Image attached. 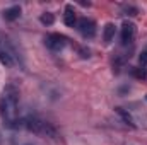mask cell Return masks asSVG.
Instances as JSON below:
<instances>
[{"mask_svg":"<svg viewBox=\"0 0 147 145\" xmlns=\"http://www.w3.org/2000/svg\"><path fill=\"white\" fill-rule=\"evenodd\" d=\"M0 118L5 128L17 130L24 126V119H19V89L14 84L5 85L0 97Z\"/></svg>","mask_w":147,"mask_h":145,"instance_id":"1","label":"cell"},{"mask_svg":"<svg viewBox=\"0 0 147 145\" xmlns=\"http://www.w3.org/2000/svg\"><path fill=\"white\" fill-rule=\"evenodd\" d=\"M24 128L29 132V133H34L38 137H50V138H57L58 133L55 130V126L38 116H29L24 119Z\"/></svg>","mask_w":147,"mask_h":145,"instance_id":"2","label":"cell"},{"mask_svg":"<svg viewBox=\"0 0 147 145\" xmlns=\"http://www.w3.org/2000/svg\"><path fill=\"white\" fill-rule=\"evenodd\" d=\"M77 29H79V33L82 36L87 38V39L96 36V22L92 19H89V17H80L77 21Z\"/></svg>","mask_w":147,"mask_h":145,"instance_id":"3","label":"cell"},{"mask_svg":"<svg viewBox=\"0 0 147 145\" xmlns=\"http://www.w3.org/2000/svg\"><path fill=\"white\" fill-rule=\"evenodd\" d=\"M135 33H137V28L134 22H128L125 21L123 26H121V31H120V39H121V44H132L134 39H135Z\"/></svg>","mask_w":147,"mask_h":145,"instance_id":"4","label":"cell"},{"mask_svg":"<svg viewBox=\"0 0 147 145\" xmlns=\"http://www.w3.org/2000/svg\"><path fill=\"white\" fill-rule=\"evenodd\" d=\"M45 43L51 51H58L67 44V38L63 34H60V33H51V34H48L45 38Z\"/></svg>","mask_w":147,"mask_h":145,"instance_id":"5","label":"cell"},{"mask_svg":"<svg viewBox=\"0 0 147 145\" xmlns=\"http://www.w3.org/2000/svg\"><path fill=\"white\" fill-rule=\"evenodd\" d=\"M63 22L69 28L77 26V12H75V9L72 5H65V9H63Z\"/></svg>","mask_w":147,"mask_h":145,"instance_id":"6","label":"cell"},{"mask_svg":"<svg viewBox=\"0 0 147 145\" xmlns=\"http://www.w3.org/2000/svg\"><path fill=\"white\" fill-rule=\"evenodd\" d=\"M115 113L123 119V123L125 125H128V126H132V128H135V123H134V118H132V114L127 111V109L123 108H115Z\"/></svg>","mask_w":147,"mask_h":145,"instance_id":"7","label":"cell"},{"mask_svg":"<svg viewBox=\"0 0 147 145\" xmlns=\"http://www.w3.org/2000/svg\"><path fill=\"white\" fill-rule=\"evenodd\" d=\"M3 17H5V21H16V19H19V17H21V7H19V5L9 7V9L3 12Z\"/></svg>","mask_w":147,"mask_h":145,"instance_id":"8","label":"cell"},{"mask_svg":"<svg viewBox=\"0 0 147 145\" xmlns=\"http://www.w3.org/2000/svg\"><path fill=\"white\" fill-rule=\"evenodd\" d=\"M115 34H116V26H115L113 22H108V24L105 26V31H103V39H105V43H111V41L115 39Z\"/></svg>","mask_w":147,"mask_h":145,"instance_id":"9","label":"cell"},{"mask_svg":"<svg viewBox=\"0 0 147 145\" xmlns=\"http://www.w3.org/2000/svg\"><path fill=\"white\" fill-rule=\"evenodd\" d=\"M132 75L139 80H146L147 79V68L146 67H137V68H132Z\"/></svg>","mask_w":147,"mask_h":145,"instance_id":"10","label":"cell"},{"mask_svg":"<svg viewBox=\"0 0 147 145\" xmlns=\"http://www.w3.org/2000/svg\"><path fill=\"white\" fill-rule=\"evenodd\" d=\"M39 21H41V24H45V26H51V24L55 22V15H53L51 12H45V14L39 17Z\"/></svg>","mask_w":147,"mask_h":145,"instance_id":"11","label":"cell"},{"mask_svg":"<svg viewBox=\"0 0 147 145\" xmlns=\"http://www.w3.org/2000/svg\"><path fill=\"white\" fill-rule=\"evenodd\" d=\"M121 10L125 15H137L139 14V9L135 5H121Z\"/></svg>","mask_w":147,"mask_h":145,"instance_id":"12","label":"cell"},{"mask_svg":"<svg viewBox=\"0 0 147 145\" xmlns=\"http://www.w3.org/2000/svg\"><path fill=\"white\" fill-rule=\"evenodd\" d=\"M139 62H140V65H142V67H147V50H144V51L140 53Z\"/></svg>","mask_w":147,"mask_h":145,"instance_id":"13","label":"cell"},{"mask_svg":"<svg viewBox=\"0 0 147 145\" xmlns=\"http://www.w3.org/2000/svg\"><path fill=\"white\" fill-rule=\"evenodd\" d=\"M79 53H80L82 58H89V56H91V50H89V48H84V46L79 48Z\"/></svg>","mask_w":147,"mask_h":145,"instance_id":"14","label":"cell"}]
</instances>
